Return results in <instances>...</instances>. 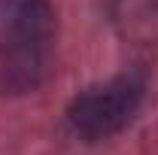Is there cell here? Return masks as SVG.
Returning a JSON list of instances; mask_svg holds the SVG:
<instances>
[{"label": "cell", "instance_id": "6da1fadb", "mask_svg": "<svg viewBox=\"0 0 158 155\" xmlns=\"http://www.w3.org/2000/svg\"><path fill=\"white\" fill-rule=\"evenodd\" d=\"M52 9L46 0H12L6 9V34L0 43V88L24 94L37 88L49 61Z\"/></svg>", "mask_w": 158, "mask_h": 155}, {"label": "cell", "instance_id": "7a4b0ae2", "mask_svg": "<svg viewBox=\"0 0 158 155\" xmlns=\"http://www.w3.org/2000/svg\"><path fill=\"white\" fill-rule=\"evenodd\" d=\"M137 100H140V82H134L131 76H118L106 85H94L79 97H73L67 119L82 137L103 140L131 122Z\"/></svg>", "mask_w": 158, "mask_h": 155}, {"label": "cell", "instance_id": "3957f363", "mask_svg": "<svg viewBox=\"0 0 158 155\" xmlns=\"http://www.w3.org/2000/svg\"><path fill=\"white\" fill-rule=\"evenodd\" d=\"M113 15L128 37L137 40L158 37V0H116Z\"/></svg>", "mask_w": 158, "mask_h": 155}]
</instances>
